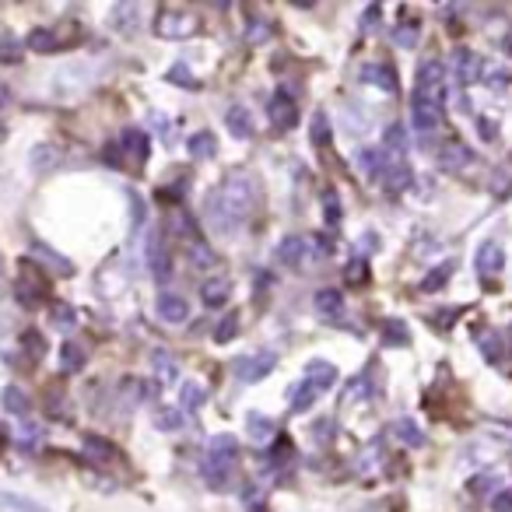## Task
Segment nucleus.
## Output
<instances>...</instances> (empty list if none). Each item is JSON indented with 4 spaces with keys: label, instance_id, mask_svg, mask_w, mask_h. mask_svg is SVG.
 <instances>
[{
    "label": "nucleus",
    "instance_id": "obj_1",
    "mask_svg": "<svg viewBox=\"0 0 512 512\" xmlns=\"http://www.w3.org/2000/svg\"><path fill=\"white\" fill-rule=\"evenodd\" d=\"M256 200H260L256 179L246 176V172H232L207 197V228L214 235H221V239H228V235H235L253 218Z\"/></svg>",
    "mask_w": 512,
    "mask_h": 512
},
{
    "label": "nucleus",
    "instance_id": "obj_2",
    "mask_svg": "<svg viewBox=\"0 0 512 512\" xmlns=\"http://www.w3.org/2000/svg\"><path fill=\"white\" fill-rule=\"evenodd\" d=\"M235 460H239V446H235V435H214L207 442V460H204V481L214 491H228L235 477Z\"/></svg>",
    "mask_w": 512,
    "mask_h": 512
},
{
    "label": "nucleus",
    "instance_id": "obj_3",
    "mask_svg": "<svg viewBox=\"0 0 512 512\" xmlns=\"http://www.w3.org/2000/svg\"><path fill=\"white\" fill-rule=\"evenodd\" d=\"M327 253L330 246H320V242L306 239V235H288L278 246V260L285 267H295V271H313L316 260H323Z\"/></svg>",
    "mask_w": 512,
    "mask_h": 512
},
{
    "label": "nucleus",
    "instance_id": "obj_4",
    "mask_svg": "<svg viewBox=\"0 0 512 512\" xmlns=\"http://www.w3.org/2000/svg\"><path fill=\"white\" fill-rule=\"evenodd\" d=\"M197 29H200V15H193V11H162V15L155 18V36L169 39V43L190 39Z\"/></svg>",
    "mask_w": 512,
    "mask_h": 512
},
{
    "label": "nucleus",
    "instance_id": "obj_5",
    "mask_svg": "<svg viewBox=\"0 0 512 512\" xmlns=\"http://www.w3.org/2000/svg\"><path fill=\"white\" fill-rule=\"evenodd\" d=\"M274 365H278V355H274V351H256V355H242L239 362H235V376H239V383L253 386V383H260V379L271 376Z\"/></svg>",
    "mask_w": 512,
    "mask_h": 512
},
{
    "label": "nucleus",
    "instance_id": "obj_6",
    "mask_svg": "<svg viewBox=\"0 0 512 512\" xmlns=\"http://www.w3.org/2000/svg\"><path fill=\"white\" fill-rule=\"evenodd\" d=\"M442 81H446V67H442L439 60H425V64L418 67V78H414V99L439 102Z\"/></svg>",
    "mask_w": 512,
    "mask_h": 512
},
{
    "label": "nucleus",
    "instance_id": "obj_7",
    "mask_svg": "<svg viewBox=\"0 0 512 512\" xmlns=\"http://www.w3.org/2000/svg\"><path fill=\"white\" fill-rule=\"evenodd\" d=\"M267 116H271V123L278 130H292L295 123H299V102L288 95V88H278V92L271 95V102H267Z\"/></svg>",
    "mask_w": 512,
    "mask_h": 512
},
{
    "label": "nucleus",
    "instance_id": "obj_8",
    "mask_svg": "<svg viewBox=\"0 0 512 512\" xmlns=\"http://www.w3.org/2000/svg\"><path fill=\"white\" fill-rule=\"evenodd\" d=\"M474 267L481 278H498L505 271V249L498 239H484L477 246V256H474Z\"/></svg>",
    "mask_w": 512,
    "mask_h": 512
},
{
    "label": "nucleus",
    "instance_id": "obj_9",
    "mask_svg": "<svg viewBox=\"0 0 512 512\" xmlns=\"http://www.w3.org/2000/svg\"><path fill=\"white\" fill-rule=\"evenodd\" d=\"M148 267H151V278L155 281L172 278V253H169V246H165V235L158 232V228L148 239Z\"/></svg>",
    "mask_w": 512,
    "mask_h": 512
},
{
    "label": "nucleus",
    "instance_id": "obj_10",
    "mask_svg": "<svg viewBox=\"0 0 512 512\" xmlns=\"http://www.w3.org/2000/svg\"><path fill=\"white\" fill-rule=\"evenodd\" d=\"M453 78H456V85H474V81H481L484 78V60L477 57L474 50L460 46V50L453 53Z\"/></svg>",
    "mask_w": 512,
    "mask_h": 512
},
{
    "label": "nucleus",
    "instance_id": "obj_11",
    "mask_svg": "<svg viewBox=\"0 0 512 512\" xmlns=\"http://www.w3.org/2000/svg\"><path fill=\"white\" fill-rule=\"evenodd\" d=\"M22 281H18V302H22L25 309H36L39 302H43L46 295V281L36 278V264H25L22 260Z\"/></svg>",
    "mask_w": 512,
    "mask_h": 512
},
{
    "label": "nucleus",
    "instance_id": "obj_12",
    "mask_svg": "<svg viewBox=\"0 0 512 512\" xmlns=\"http://www.w3.org/2000/svg\"><path fill=\"white\" fill-rule=\"evenodd\" d=\"M120 148H123V155H130V162H134V165H144V162H148V155H151V141H148V134H144L141 127L123 130Z\"/></svg>",
    "mask_w": 512,
    "mask_h": 512
},
{
    "label": "nucleus",
    "instance_id": "obj_13",
    "mask_svg": "<svg viewBox=\"0 0 512 512\" xmlns=\"http://www.w3.org/2000/svg\"><path fill=\"white\" fill-rule=\"evenodd\" d=\"M411 123L421 130V134H428V130H439L442 127V109H439V102L414 99L411 102Z\"/></svg>",
    "mask_w": 512,
    "mask_h": 512
},
{
    "label": "nucleus",
    "instance_id": "obj_14",
    "mask_svg": "<svg viewBox=\"0 0 512 512\" xmlns=\"http://www.w3.org/2000/svg\"><path fill=\"white\" fill-rule=\"evenodd\" d=\"M470 162H474V151H470L463 141H446V144H442L439 165H442L446 172H460V169H467Z\"/></svg>",
    "mask_w": 512,
    "mask_h": 512
},
{
    "label": "nucleus",
    "instance_id": "obj_15",
    "mask_svg": "<svg viewBox=\"0 0 512 512\" xmlns=\"http://www.w3.org/2000/svg\"><path fill=\"white\" fill-rule=\"evenodd\" d=\"M158 316H162L165 323H186L190 320V302L176 292H162L158 295Z\"/></svg>",
    "mask_w": 512,
    "mask_h": 512
},
{
    "label": "nucleus",
    "instance_id": "obj_16",
    "mask_svg": "<svg viewBox=\"0 0 512 512\" xmlns=\"http://www.w3.org/2000/svg\"><path fill=\"white\" fill-rule=\"evenodd\" d=\"M313 306H316V313H320L323 320L337 323L344 316V295L337 292V288H320V292H316V299H313Z\"/></svg>",
    "mask_w": 512,
    "mask_h": 512
},
{
    "label": "nucleus",
    "instance_id": "obj_17",
    "mask_svg": "<svg viewBox=\"0 0 512 512\" xmlns=\"http://www.w3.org/2000/svg\"><path fill=\"white\" fill-rule=\"evenodd\" d=\"M225 123H228V134H232L235 141H249V137H253V116H249V109L242 106V102L228 106Z\"/></svg>",
    "mask_w": 512,
    "mask_h": 512
},
{
    "label": "nucleus",
    "instance_id": "obj_18",
    "mask_svg": "<svg viewBox=\"0 0 512 512\" xmlns=\"http://www.w3.org/2000/svg\"><path fill=\"white\" fill-rule=\"evenodd\" d=\"M306 383H313L316 390H320V397L330 390V386L337 383V365H330V362H323V358H313V362L306 365Z\"/></svg>",
    "mask_w": 512,
    "mask_h": 512
},
{
    "label": "nucleus",
    "instance_id": "obj_19",
    "mask_svg": "<svg viewBox=\"0 0 512 512\" xmlns=\"http://www.w3.org/2000/svg\"><path fill=\"white\" fill-rule=\"evenodd\" d=\"M228 295H232V281L228 278H207L204 285H200V302H204L207 309H221L228 302Z\"/></svg>",
    "mask_w": 512,
    "mask_h": 512
},
{
    "label": "nucleus",
    "instance_id": "obj_20",
    "mask_svg": "<svg viewBox=\"0 0 512 512\" xmlns=\"http://www.w3.org/2000/svg\"><path fill=\"white\" fill-rule=\"evenodd\" d=\"M390 162H397V158L386 155L383 148H365V151H358V165H362L365 176H369V179H383V172L390 169Z\"/></svg>",
    "mask_w": 512,
    "mask_h": 512
},
{
    "label": "nucleus",
    "instance_id": "obj_21",
    "mask_svg": "<svg viewBox=\"0 0 512 512\" xmlns=\"http://www.w3.org/2000/svg\"><path fill=\"white\" fill-rule=\"evenodd\" d=\"M85 456L92 463H102V467H109V463H120V449H116L113 442L99 439V435H88V439H85Z\"/></svg>",
    "mask_w": 512,
    "mask_h": 512
},
{
    "label": "nucleus",
    "instance_id": "obj_22",
    "mask_svg": "<svg viewBox=\"0 0 512 512\" xmlns=\"http://www.w3.org/2000/svg\"><path fill=\"white\" fill-rule=\"evenodd\" d=\"M362 81L365 85H376V88H383V92H397V74H393V67L390 64H369L362 71Z\"/></svg>",
    "mask_w": 512,
    "mask_h": 512
},
{
    "label": "nucleus",
    "instance_id": "obj_23",
    "mask_svg": "<svg viewBox=\"0 0 512 512\" xmlns=\"http://www.w3.org/2000/svg\"><path fill=\"white\" fill-rule=\"evenodd\" d=\"M316 400H320V390H316L313 383H306V379H299V383L288 390V404H292L295 414H306L309 407L316 404Z\"/></svg>",
    "mask_w": 512,
    "mask_h": 512
},
{
    "label": "nucleus",
    "instance_id": "obj_24",
    "mask_svg": "<svg viewBox=\"0 0 512 512\" xmlns=\"http://www.w3.org/2000/svg\"><path fill=\"white\" fill-rule=\"evenodd\" d=\"M246 432L253 435V442H271L274 435H278V421H274L271 414L253 411V414L246 418Z\"/></svg>",
    "mask_w": 512,
    "mask_h": 512
},
{
    "label": "nucleus",
    "instance_id": "obj_25",
    "mask_svg": "<svg viewBox=\"0 0 512 512\" xmlns=\"http://www.w3.org/2000/svg\"><path fill=\"white\" fill-rule=\"evenodd\" d=\"M151 369H155L158 386H172L179 379V362L169 351H155V355H151Z\"/></svg>",
    "mask_w": 512,
    "mask_h": 512
},
{
    "label": "nucleus",
    "instance_id": "obj_26",
    "mask_svg": "<svg viewBox=\"0 0 512 512\" xmlns=\"http://www.w3.org/2000/svg\"><path fill=\"white\" fill-rule=\"evenodd\" d=\"M190 155L197 158V162H207V158H214L218 155V137L211 134V130H197V134L190 137Z\"/></svg>",
    "mask_w": 512,
    "mask_h": 512
},
{
    "label": "nucleus",
    "instance_id": "obj_27",
    "mask_svg": "<svg viewBox=\"0 0 512 512\" xmlns=\"http://www.w3.org/2000/svg\"><path fill=\"white\" fill-rule=\"evenodd\" d=\"M186 246H190V264L197 267V271H207V267L218 264V256H214V249L207 246L200 235H193V239H186Z\"/></svg>",
    "mask_w": 512,
    "mask_h": 512
},
{
    "label": "nucleus",
    "instance_id": "obj_28",
    "mask_svg": "<svg viewBox=\"0 0 512 512\" xmlns=\"http://www.w3.org/2000/svg\"><path fill=\"white\" fill-rule=\"evenodd\" d=\"M32 253L43 256L46 264H50V271L64 274V278H71V274H74V264H71V260H67V256H60V253H53V249L46 246V242H39V239L32 242Z\"/></svg>",
    "mask_w": 512,
    "mask_h": 512
},
{
    "label": "nucleus",
    "instance_id": "obj_29",
    "mask_svg": "<svg viewBox=\"0 0 512 512\" xmlns=\"http://www.w3.org/2000/svg\"><path fill=\"white\" fill-rule=\"evenodd\" d=\"M50 323L60 330V334H71V330L78 327V309L67 306V302H53V306H50Z\"/></svg>",
    "mask_w": 512,
    "mask_h": 512
},
{
    "label": "nucleus",
    "instance_id": "obj_30",
    "mask_svg": "<svg viewBox=\"0 0 512 512\" xmlns=\"http://www.w3.org/2000/svg\"><path fill=\"white\" fill-rule=\"evenodd\" d=\"M85 365H88V355H85V348H81V344H71V341H67L64 348H60V369H64L67 376L81 372Z\"/></svg>",
    "mask_w": 512,
    "mask_h": 512
},
{
    "label": "nucleus",
    "instance_id": "obj_31",
    "mask_svg": "<svg viewBox=\"0 0 512 512\" xmlns=\"http://www.w3.org/2000/svg\"><path fill=\"white\" fill-rule=\"evenodd\" d=\"M204 400H207V390L197 379H186V383L179 386V407H183V411H197Z\"/></svg>",
    "mask_w": 512,
    "mask_h": 512
},
{
    "label": "nucleus",
    "instance_id": "obj_32",
    "mask_svg": "<svg viewBox=\"0 0 512 512\" xmlns=\"http://www.w3.org/2000/svg\"><path fill=\"white\" fill-rule=\"evenodd\" d=\"M0 400H4V407H8V414H18V418H25L29 414V397H25L22 386H4V393H0Z\"/></svg>",
    "mask_w": 512,
    "mask_h": 512
},
{
    "label": "nucleus",
    "instance_id": "obj_33",
    "mask_svg": "<svg viewBox=\"0 0 512 512\" xmlns=\"http://www.w3.org/2000/svg\"><path fill=\"white\" fill-rule=\"evenodd\" d=\"M383 183L390 186V190H407V186H411V169H407L404 158L390 162V169L383 172Z\"/></svg>",
    "mask_w": 512,
    "mask_h": 512
},
{
    "label": "nucleus",
    "instance_id": "obj_34",
    "mask_svg": "<svg viewBox=\"0 0 512 512\" xmlns=\"http://www.w3.org/2000/svg\"><path fill=\"white\" fill-rule=\"evenodd\" d=\"M393 432H397V439L404 442V446H411V449H421V446H425V432H421V428L414 425L411 418H400L397 425H393Z\"/></svg>",
    "mask_w": 512,
    "mask_h": 512
},
{
    "label": "nucleus",
    "instance_id": "obj_35",
    "mask_svg": "<svg viewBox=\"0 0 512 512\" xmlns=\"http://www.w3.org/2000/svg\"><path fill=\"white\" fill-rule=\"evenodd\" d=\"M453 271H456L453 260H446V264H439L435 271H428L425 281H421V292H439V288L446 285L449 278H453Z\"/></svg>",
    "mask_w": 512,
    "mask_h": 512
},
{
    "label": "nucleus",
    "instance_id": "obj_36",
    "mask_svg": "<svg viewBox=\"0 0 512 512\" xmlns=\"http://www.w3.org/2000/svg\"><path fill=\"white\" fill-rule=\"evenodd\" d=\"M57 36L50 29H32L29 39H25V50H36V53H53L57 50Z\"/></svg>",
    "mask_w": 512,
    "mask_h": 512
},
{
    "label": "nucleus",
    "instance_id": "obj_37",
    "mask_svg": "<svg viewBox=\"0 0 512 512\" xmlns=\"http://www.w3.org/2000/svg\"><path fill=\"white\" fill-rule=\"evenodd\" d=\"M421 39V25L418 22H400L397 32H393V43L400 46V50H414Z\"/></svg>",
    "mask_w": 512,
    "mask_h": 512
},
{
    "label": "nucleus",
    "instance_id": "obj_38",
    "mask_svg": "<svg viewBox=\"0 0 512 512\" xmlns=\"http://www.w3.org/2000/svg\"><path fill=\"white\" fill-rule=\"evenodd\" d=\"M137 11H141L137 4H116V8H113V25L120 32H134L137 29Z\"/></svg>",
    "mask_w": 512,
    "mask_h": 512
},
{
    "label": "nucleus",
    "instance_id": "obj_39",
    "mask_svg": "<svg viewBox=\"0 0 512 512\" xmlns=\"http://www.w3.org/2000/svg\"><path fill=\"white\" fill-rule=\"evenodd\" d=\"M383 151H386V155H390V151L404 155V151H407V134H404V127H400V123H390V127H386V134H383Z\"/></svg>",
    "mask_w": 512,
    "mask_h": 512
},
{
    "label": "nucleus",
    "instance_id": "obj_40",
    "mask_svg": "<svg viewBox=\"0 0 512 512\" xmlns=\"http://www.w3.org/2000/svg\"><path fill=\"white\" fill-rule=\"evenodd\" d=\"M235 334H239V313H225L218 320V327H214V341L228 344V341H235Z\"/></svg>",
    "mask_w": 512,
    "mask_h": 512
},
{
    "label": "nucleus",
    "instance_id": "obj_41",
    "mask_svg": "<svg viewBox=\"0 0 512 512\" xmlns=\"http://www.w3.org/2000/svg\"><path fill=\"white\" fill-rule=\"evenodd\" d=\"M165 81H169V85H179V88H190V92H197V88H200V81L193 78L186 64L169 67V71H165Z\"/></svg>",
    "mask_w": 512,
    "mask_h": 512
},
{
    "label": "nucleus",
    "instance_id": "obj_42",
    "mask_svg": "<svg viewBox=\"0 0 512 512\" xmlns=\"http://www.w3.org/2000/svg\"><path fill=\"white\" fill-rule=\"evenodd\" d=\"M341 197H337V190H323V218H327V225L334 228V225H341Z\"/></svg>",
    "mask_w": 512,
    "mask_h": 512
},
{
    "label": "nucleus",
    "instance_id": "obj_43",
    "mask_svg": "<svg viewBox=\"0 0 512 512\" xmlns=\"http://www.w3.org/2000/svg\"><path fill=\"white\" fill-rule=\"evenodd\" d=\"M60 162V151L53 148V144H39L36 151H32V169L36 172H46L50 165H57Z\"/></svg>",
    "mask_w": 512,
    "mask_h": 512
},
{
    "label": "nucleus",
    "instance_id": "obj_44",
    "mask_svg": "<svg viewBox=\"0 0 512 512\" xmlns=\"http://www.w3.org/2000/svg\"><path fill=\"white\" fill-rule=\"evenodd\" d=\"M309 137H313L316 148H330V120H327V113L313 116V130H309Z\"/></svg>",
    "mask_w": 512,
    "mask_h": 512
},
{
    "label": "nucleus",
    "instance_id": "obj_45",
    "mask_svg": "<svg viewBox=\"0 0 512 512\" xmlns=\"http://www.w3.org/2000/svg\"><path fill=\"white\" fill-rule=\"evenodd\" d=\"M22 57H25V43H18L11 36L0 39V64H18Z\"/></svg>",
    "mask_w": 512,
    "mask_h": 512
},
{
    "label": "nucleus",
    "instance_id": "obj_46",
    "mask_svg": "<svg viewBox=\"0 0 512 512\" xmlns=\"http://www.w3.org/2000/svg\"><path fill=\"white\" fill-rule=\"evenodd\" d=\"M0 505H8V509H15V512H46L43 505L29 502V498L11 495V491H4V488H0Z\"/></svg>",
    "mask_w": 512,
    "mask_h": 512
},
{
    "label": "nucleus",
    "instance_id": "obj_47",
    "mask_svg": "<svg viewBox=\"0 0 512 512\" xmlns=\"http://www.w3.org/2000/svg\"><path fill=\"white\" fill-rule=\"evenodd\" d=\"M383 341L386 344H407L411 341V334H407V327L400 320H386L383 323Z\"/></svg>",
    "mask_w": 512,
    "mask_h": 512
},
{
    "label": "nucleus",
    "instance_id": "obj_48",
    "mask_svg": "<svg viewBox=\"0 0 512 512\" xmlns=\"http://www.w3.org/2000/svg\"><path fill=\"white\" fill-rule=\"evenodd\" d=\"M491 193H495L498 200L512 193V169H509V165H505V169H498L495 176H491Z\"/></svg>",
    "mask_w": 512,
    "mask_h": 512
},
{
    "label": "nucleus",
    "instance_id": "obj_49",
    "mask_svg": "<svg viewBox=\"0 0 512 512\" xmlns=\"http://www.w3.org/2000/svg\"><path fill=\"white\" fill-rule=\"evenodd\" d=\"M481 355L488 358L491 365H495L498 358H502V337H498V334H488V337H481Z\"/></svg>",
    "mask_w": 512,
    "mask_h": 512
},
{
    "label": "nucleus",
    "instance_id": "obj_50",
    "mask_svg": "<svg viewBox=\"0 0 512 512\" xmlns=\"http://www.w3.org/2000/svg\"><path fill=\"white\" fill-rule=\"evenodd\" d=\"M155 425H158V428H165V432H172V428L183 425V411H179V407H169V411H158V414H155Z\"/></svg>",
    "mask_w": 512,
    "mask_h": 512
},
{
    "label": "nucleus",
    "instance_id": "obj_51",
    "mask_svg": "<svg viewBox=\"0 0 512 512\" xmlns=\"http://www.w3.org/2000/svg\"><path fill=\"white\" fill-rule=\"evenodd\" d=\"M39 439H43V428H39V425H25V428H22V435H18V446L36 449V446H39Z\"/></svg>",
    "mask_w": 512,
    "mask_h": 512
},
{
    "label": "nucleus",
    "instance_id": "obj_52",
    "mask_svg": "<svg viewBox=\"0 0 512 512\" xmlns=\"http://www.w3.org/2000/svg\"><path fill=\"white\" fill-rule=\"evenodd\" d=\"M491 512H512V488H502L491 498Z\"/></svg>",
    "mask_w": 512,
    "mask_h": 512
},
{
    "label": "nucleus",
    "instance_id": "obj_53",
    "mask_svg": "<svg viewBox=\"0 0 512 512\" xmlns=\"http://www.w3.org/2000/svg\"><path fill=\"white\" fill-rule=\"evenodd\" d=\"M22 344H29V348H32V355H36V358H43L46 341H43V337H39V334H32V330H29V334L22 337Z\"/></svg>",
    "mask_w": 512,
    "mask_h": 512
},
{
    "label": "nucleus",
    "instance_id": "obj_54",
    "mask_svg": "<svg viewBox=\"0 0 512 512\" xmlns=\"http://www.w3.org/2000/svg\"><path fill=\"white\" fill-rule=\"evenodd\" d=\"M362 393H365V379L358 376L355 383H351V390H344V407H348V404H355V400L362 397Z\"/></svg>",
    "mask_w": 512,
    "mask_h": 512
},
{
    "label": "nucleus",
    "instance_id": "obj_55",
    "mask_svg": "<svg viewBox=\"0 0 512 512\" xmlns=\"http://www.w3.org/2000/svg\"><path fill=\"white\" fill-rule=\"evenodd\" d=\"M151 123H158V137H162V141H172L169 116H162V113H151Z\"/></svg>",
    "mask_w": 512,
    "mask_h": 512
},
{
    "label": "nucleus",
    "instance_id": "obj_56",
    "mask_svg": "<svg viewBox=\"0 0 512 512\" xmlns=\"http://www.w3.org/2000/svg\"><path fill=\"white\" fill-rule=\"evenodd\" d=\"M267 36H271V25H260V22H256L253 25V29H249V43H260V39H267Z\"/></svg>",
    "mask_w": 512,
    "mask_h": 512
},
{
    "label": "nucleus",
    "instance_id": "obj_57",
    "mask_svg": "<svg viewBox=\"0 0 512 512\" xmlns=\"http://www.w3.org/2000/svg\"><path fill=\"white\" fill-rule=\"evenodd\" d=\"M365 278H369V274H365V260H355L348 271V281H365Z\"/></svg>",
    "mask_w": 512,
    "mask_h": 512
},
{
    "label": "nucleus",
    "instance_id": "obj_58",
    "mask_svg": "<svg viewBox=\"0 0 512 512\" xmlns=\"http://www.w3.org/2000/svg\"><path fill=\"white\" fill-rule=\"evenodd\" d=\"M481 137H484V141H495V137H498L495 120H481Z\"/></svg>",
    "mask_w": 512,
    "mask_h": 512
},
{
    "label": "nucleus",
    "instance_id": "obj_59",
    "mask_svg": "<svg viewBox=\"0 0 512 512\" xmlns=\"http://www.w3.org/2000/svg\"><path fill=\"white\" fill-rule=\"evenodd\" d=\"M8 102H11V88L4 85V81H0V109L8 106Z\"/></svg>",
    "mask_w": 512,
    "mask_h": 512
},
{
    "label": "nucleus",
    "instance_id": "obj_60",
    "mask_svg": "<svg viewBox=\"0 0 512 512\" xmlns=\"http://www.w3.org/2000/svg\"><path fill=\"white\" fill-rule=\"evenodd\" d=\"M502 46H505V53H509V57H512V32H509V36H505V43H502Z\"/></svg>",
    "mask_w": 512,
    "mask_h": 512
}]
</instances>
